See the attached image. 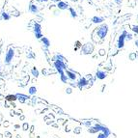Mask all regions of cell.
<instances>
[{"label":"cell","mask_w":138,"mask_h":138,"mask_svg":"<svg viewBox=\"0 0 138 138\" xmlns=\"http://www.w3.org/2000/svg\"><path fill=\"white\" fill-rule=\"evenodd\" d=\"M42 1H47V0H42Z\"/></svg>","instance_id":"cell-24"},{"label":"cell","mask_w":138,"mask_h":138,"mask_svg":"<svg viewBox=\"0 0 138 138\" xmlns=\"http://www.w3.org/2000/svg\"><path fill=\"white\" fill-rule=\"evenodd\" d=\"M36 92H37L36 87H30V88H29V94L34 95V94H36Z\"/></svg>","instance_id":"cell-13"},{"label":"cell","mask_w":138,"mask_h":138,"mask_svg":"<svg viewBox=\"0 0 138 138\" xmlns=\"http://www.w3.org/2000/svg\"><path fill=\"white\" fill-rule=\"evenodd\" d=\"M93 49H94V47H93L92 43L88 42V43H86V44L83 45V47H82V52H83L84 54H90V53H92Z\"/></svg>","instance_id":"cell-3"},{"label":"cell","mask_w":138,"mask_h":138,"mask_svg":"<svg viewBox=\"0 0 138 138\" xmlns=\"http://www.w3.org/2000/svg\"><path fill=\"white\" fill-rule=\"evenodd\" d=\"M88 84V81L86 80V78H80V80L78 81V86L80 88H82V87H84L85 85H87Z\"/></svg>","instance_id":"cell-9"},{"label":"cell","mask_w":138,"mask_h":138,"mask_svg":"<svg viewBox=\"0 0 138 138\" xmlns=\"http://www.w3.org/2000/svg\"><path fill=\"white\" fill-rule=\"evenodd\" d=\"M2 17H3V19H4L5 20H10V16H9L7 13H3V14H2Z\"/></svg>","instance_id":"cell-17"},{"label":"cell","mask_w":138,"mask_h":138,"mask_svg":"<svg viewBox=\"0 0 138 138\" xmlns=\"http://www.w3.org/2000/svg\"><path fill=\"white\" fill-rule=\"evenodd\" d=\"M67 91H68V93H69V94H70V93H72V90H71V89H70V88H69V89H68V90H67Z\"/></svg>","instance_id":"cell-22"},{"label":"cell","mask_w":138,"mask_h":138,"mask_svg":"<svg viewBox=\"0 0 138 138\" xmlns=\"http://www.w3.org/2000/svg\"><path fill=\"white\" fill-rule=\"evenodd\" d=\"M57 7L59 8L60 10H67L68 7H69V5L67 3H65V2H63V1H60V2H58V4H57Z\"/></svg>","instance_id":"cell-6"},{"label":"cell","mask_w":138,"mask_h":138,"mask_svg":"<svg viewBox=\"0 0 138 138\" xmlns=\"http://www.w3.org/2000/svg\"><path fill=\"white\" fill-rule=\"evenodd\" d=\"M92 21H93L94 23H96V24H99V23H102L103 18H101V17H94V18L92 19Z\"/></svg>","instance_id":"cell-8"},{"label":"cell","mask_w":138,"mask_h":138,"mask_svg":"<svg viewBox=\"0 0 138 138\" xmlns=\"http://www.w3.org/2000/svg\"><path fill=\"white\" fill-rule=\"evenodd\" d=\"M98 138H106V135H105L104 133H100Z\"/></svg>","instance_id":"cell-20"},{"label":"cell","mask_w":138,"mask_h":138,"mask_svg":"<svg viewBox=\"0 0 138 138\" xmlns=\"http://www.w3.org/2000/svg\"><path fill=\"white\" fill-rule=\"evenodd\" d=\"M70 12H71V14H72V17H73V18H76V17H77L76 12H75L73 8H70Z\"/></svg>","instance_id":"cell-14"},{"label":"cell","mask_w":138,"mask_h":138,"mask_svg":"<svg viewBox=\"0 0 138 138\" xmlns=\"http://www.w3.org/2000/svg\"><path fill=\"white\" fill-rule=\"evenodd\" d=\"M17 99H18V98H17V96H15V95H9V96H7V98H6V99L9 100V101L16 100Z\"/></svg>","instance_id":"cell-11"},{"label":"cell","mask_w":138,"mask_h":138,"mask_svg":"<svg viewBox=\"0 0 138 138\" xmlns=\"http://www.w3.org/2000/svg\"><path fill=\"white\" fill-rule=\"evenodd\" d=\"M29 10H30V12H32V13H37V12H38V8H37L36 6H34V5H30Z\"/></svg>","instance_id":"cell-12"},{"label":"cell","mask_w":138,"mask_h":138,"mask_svg":"<svg viewBox=\"0 0 138 138\" xmlns=\"http://www.w3.org/2000/svg\"><path fill=\"white\" fill-rule=\"evenodd\" d=\"M66 73H67V76H68L69 78L73 79V80H74V79L76 78V75H75V74H74V73H72L71 71H67Z\"/></svg>","instance_id":"cell-10"},{"label":"cell","mask_w":138,"mask_h":138,"mask_svg":"<svg viewBox=\"0 0 138 138\" xmlns=\"http://www.w3.org/2000/svg\"><path fill=\"white\" fill-rule=\"evenodd\" d=\"M54 1H56V2H60L61 0H54Z\"/></svg>","instance_id":"cell-23"},{"label":"cell","mask_w":138,"mask_h":138,"mask_svg":"<svg viewBox=\"0 0 138 138\" xmlns=\"http://www.w3.org/2000/svg\"><path fill=\"white\" fill-rule=\"evenodd\" d=\"M42 42H44V44L46 45V46H49V44H50V42H49V41L48 39H46V38H42Z\"/></svg>","instance_id":"cell-15"},{"label":"cell","mask_w":138,"mask_h":138,"mask_svg":"<svg viewBox=\"0 0 138 138\" xmlns=\"http://www.w3.org/2000/svg\"><path fill=\"white\" fill-rule=\"evenodd\" d=\"M132 30L138 34V26H132Z\"/></svg>","instance_id":"cell-19"},{"label":"cell","mask_w":138,"mask_h":138,"mask_svg":"<svg viewBox=\"0 0 138 138\" xmlns=\"http://www.w3.org/2000/svg\"><path fill=\"white\" fill-rule=\"evenodd\" d=\"M96 76H97V78L102 80V79L106 78L107 74H106L105 72H103V71H98V72L96 73Z\"/></svg>","instance_id":"cell-5"},{"label":"cell","mask_w":138,"mask_h":138,"mask_svg":"<svg viewBox=\"0 0 138 138\" xmlns=\"http://www.w3.org/2000/svg\"><path fill=\"white\" fill-rule=\"evenodd\" d=\"M35 34H36V37L40 39L42 37V34H41V26L39 24H35Z\"/></svg>","instance_id":"cell-7"},{"label":"cell","mask_w":138,"mask_h":138,"mask_svg":"<svg viewBox=\"0 0 138 138\" xmlns=\"http://www.w3.org/2000/svg\"><path fill=\"white\" fill-rule=\"evenodd\" d=\"M107 32H108V25L107 24L102 23L98 28V36L100 39H104L105 36L107 35Z\"/></svg>","instance_id":"cell-1"},{"label":"cell","mask_w":138,"mask_h":138,"mask_svg":"<svg viewBox=\"0 0 138 138\" xmlns=\"http://www.w3.org/2000/svg\"><path fill=\"white\" fill-rule=\"evenodd\" d=\"M67 78H68L67 75H65V74H61V79H62L63 82H67Z\"/></svg>","instance_id":"cell-18"},{"label":"cell","mask_w":138,"mask_h":138,"mask_svg":"<svg viewBox=\"0 0 138 138\" xmlns=\"http://www.w3.org/2000/svg\"><path fill=\"white\" fill-rule=\"evenodd\" d=\"M13 56H14V50L12 48H10L6 54V63L7 64H10L11 60L13 59Z\"/></svg>","instance_id":"cell-4"},{"label":"cell","mask_w":138,"mask_h":138,"mask_svg":"<svg viewBox=\"0 0 138 138\" xmlns=\"http://www.w3.org/2000/svg\"><path fill=\"white\" fill-rule=\"evenodd\" d=\"M115 2H116L117 4H119V5H120V4L122 3V0H115Z\"/></svg>","instance_id":"cell-21"},{"label":"cell","mask_w":138,"mask_h":138,"mask_svg":"<svg viewBox=\"0 0 138 138\" xmlns=\"http://www.w3.org/2000/svg\"><path fill=\"white\" fill-rule=\"evenodd\" d=\"M127 31H124V32L120 35V37H119V39H118V47L119 48H123V47H124V45H125V41H126V39H127Z\"/></svg>","instance_id":"cell-2"},{"label":"cell","mask_w":138,"mask_h":138,"mask_svg":"<svg viewBox=\"0 0 138 138\" xmlns=\"http://www.w3.org/2000/svg\"><path fill=\"white\" fill-rule=\"evenodd\" d=\"M32 74H33V75H34L35 77H38V76H39V72L36 70V68H33V70H32Z\"/></svg>","instance_id":"cell-16"}]
</instances>
